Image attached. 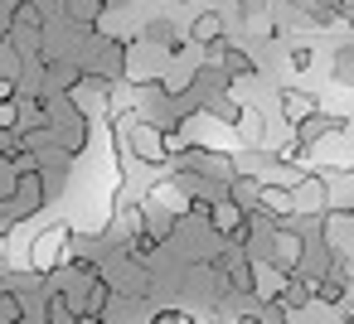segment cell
<instances>
[{"mask_svg":"<svg viewBox=\"0 0 354 324\" xmlns=\"http://www.w3.org/2000/svg\"><path fill=\"white\" fill-rule=\"evenodd\" d=\"M127 145H131V155H136V160H146V165H170L165 131H160V126H151V121H141V117L127 126Z\"/></svg>","mask_w":354,"mask_h":324,"instance_id":"6da1fadb","label":"cell"},{"mask_svg":"<svg viewBox=\"0 0 354 324\" xmlns=\"http://www.w3.org/2000/svg\"><path fill=\"white\" fill-rule=\"evenodd\" d=\"M209 63H218V68H223L228 78H238V83L257 78V63H252V54H248V49H233V39L214 44V49H209Z\"/></svg>","mask_w":354,"mask_h":324,"instance_id":"7a4b0ae2","label":"cell"},{"mask_svg":"<svg viewBox=\"0 0 354 324\" xmlns=\"http://www.w3.org/2000/svg\"><path fill=\"white\" fill-rule=\"evenodd\" d=\"M344 131H349V121H344V117H330V112H315L310 121H301V126H296V136H291V141H296V145L306 150V145H320L325 136H344Z\"/></svg>","mask_w":354,"mask_h":324,"instance_id":"3957f363","label":"cell"},{"mask_svg":"<svg viewBox=\"0 0 354 324\" xmlns=\"http://www.w3.org/2000/svg\"><path fill=\"white\" fill-rule=\"evenodd\" d=\"M277 102H281V117H286V126H291V131L320 112V97H315V92H301V88H281V92H277Z\"/></svg>","mask_w":354,"mask_h":324,"instance_id":"277c9868","label":"cell"},{"mask_svg":"<svg viewBox=\"0 0 354 324\" xmlns=\"http://www.w3.org/2000/svg\"><path fill=\"white\" fill-rule=\"evenodd\" d=\"M185 34H189V44H194V49H204V54H209L214 44H223V39H228V34H223V15H218V10H204L199 20H189V25H185Z\"/></svg>","mask_w":354,"mask_h":324,"instance_id":"5b68a950","label":"cell"},{"mask_svg":"<svg viewBox=\"0 0 354 324\" xmlns=\"http://www.w3.org/2000/svg\"><path fill=\"white\" fill-rule=\"evenodd\" d=\"M102 10H107V0H59V15L78 30H93L102 20Z\"/></svg>","mask_w":354,"mask_h":324,"instance_id":"8992f818","label":"cell"},{"mask_svg":"<svg viewBox=\"0 0 354 324\" xmlns=\"http://www.w3.org/2000/svg\"><path fill=\"white\" fill-rule=\"evenodd\" d=\"M0 324H25V295L20 290L0 295Z\"/></svg>","mask_w":354,"mask_h":324,"instance_id":"52a82bcc","label":"cell"},{"mask_svg":"<svg viewBox=\"0 0 354 324\" xmlns=\"http://www.w3.org/2000/svg\"><path fill=\"white\" fill-rule=\"evenodd\" d=\"M335 83H344V88H354V44H344V49H335Z\"/></svg>","mask_w":354,"mask_h":324,"instance_id":"ba28073f","label":"cell"},{"mask_svg":"<svg viewBox=\"0 0 354 324\" xmlns=\"http://www.w3.org/2000/svg\"><path fill=\"white\" fill-rule=\"evenodd\" d=\"M257 324H291V310H281L277 300H262V310L252 314Z\"/></svg>","mask_w":354,"mask_h":324,"instance_id":"9c48e42d","label":"cell"},{"mask_svg":"<svg viewBox=\"0 0 354 324\" xmlns=\"http://www.w3.org/2000/svg\"><path fill=\"white\" fill-rule=\"evenodd\" d=\"M291 68H310V49H306V44L291 49Z\"/></svg>","mask_w":354,"mask_h":324,"instance_id":"30bf717a","label":"cell"},{"mask_svg":"<svg viewBox=\"0 0 354 324\" xmlns=\"http://www.w3.org/2000/svg\"><path fill=\"white\" fill-rule=\"evenodd\" d=\"M117 6H131V0H117Z\"/></svg>","mask_w":354,"mask_h":324,"instance_id":"8fae6325","label":"cell"}]
</instances>
